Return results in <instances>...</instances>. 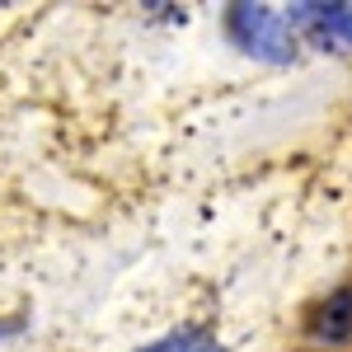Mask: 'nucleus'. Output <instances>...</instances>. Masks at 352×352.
I'll return each instance as SVG.
<instances>
[{
    "label": "nucleus",
    "mask_w": 352,
    "mask_h": 352,
    "mask_svg": "<svg viewBox=\"0 0 352 352\" xmlns=\"http://www.w3.org/2000/svg\"><path fill=\"white\" fill-rule=\"evenodd\" d=\"M226 38L254 61L287 66L296 56V28L287 24L282 10L272 5H230L226 10Z\"/></svg>",
    "instance_id": "nucleus-1"
},
{
    "label": "nucleus",
    "mask_w": 352,
    "mask_h": 352,
    "mask_svg": "<svg viewBox=\"0 0 352 352\" xmlns=\"http://www.w3.org/2000/svg\"><path fill=\"white\" fill-rule=\"evenodd\" d=\"M287 24L324 52H352V5H292Z\"/></svg>",
    "instance_id": "nucleus-2"
},
{
    "label": "nucleus",
    "mask_w": 352,
    "mask_h": 352,
    "mask_svg": "<svg viewBox=\"0 0 352 352\" xmlns=\"http://www.w3.org/2000/svg\"><path fill=\"white\" fill-rule=\"evenodd\" d=\"M310 338H315L320 348H343V343H352V282L338 287V292L310 315Z\"/></svg>",
    "instance_id": "nucleus-3"
},
{
    "label": "nucleus",
    "mask_w": 352,
    "mask_h": 352,
    "mask_svg": "<svg viewBox=\"0 0 352 352\" xmlns=\"http://www.w3.org/2000/svg\"><path fill=\"white\" fill-rule=\"evenodd\" d=\"M141 352H221V343L207 333V329H174L155 343H146Z\"/></svg>",
    "instance_id": "nucleus-4"
},
{
    "label": "nucleus",
    "mask_w": 352,
    "mask_h": 352,
    "mask_svg": "<svg viewBox=\"0 0 352 352\" xmlns=\"http://www.w3.org/2000/svg\"><path fill=\"white\" fill-rule=\"evenodd\" d=\"M14 333H24V320H19V315H14V320H0V343L14 338Z\"/></svg>",
    "instance_id": "nucleus-5"
}]
</instances>
